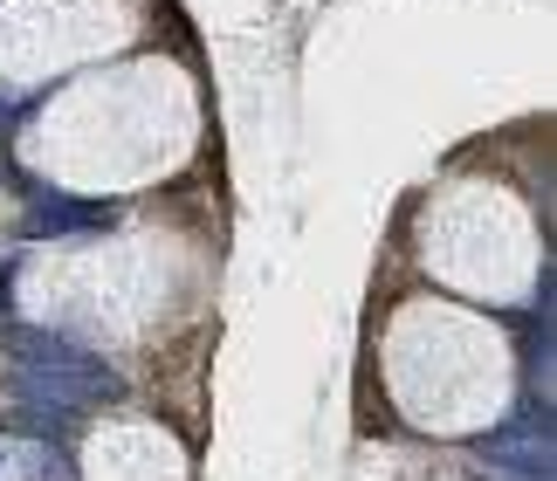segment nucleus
<instances>
[{
	"instance_id": "1",
	"label": "nucleus",
	"mask_w": 557,
	"mask_h": 481,
	"mask_svg": "<svg viewBox=\"0 0 557 481\" xmlns=\"http://www.w3.org/2000/svg\"><path fill=\"white\" fill-rule=\"evenodd\" d=\"M207 124V83L193 55L132 49L41 97L14 131V159L70 200H138L200 159Z\"/></svg>"
},
{
	"instance_id": "2",
	"label": "nucleus",
	"mask_w": 557,
	"mask_h": 481,
	"mask_svg": "<svg viewBox=\"0 0 557 481\" xmlns=\"http://www.w3.org/2000/svg\"><path fill=\"white\" fill-rule=\"evenodd\" d=\"M14 296L21 317L49 323L90 351H138L207 296V255L200 240H186L165 221H124L111 234L55 240L28 255Z\"/></svg>"
},
{
	"instance_id": "3",
	"label": "nucleus",
	"mask_w": 557,
	"mask_h": 481,
	"mask_svg": "<svg viewBox=\"0 0 557 481\" xmlns=\"http://www.w3.org/2000/svg\"><path fill=\"white\" fill-rule=\"evenodd\" d=\"M372 371L393 420L426 441H475L517 406V337L441 289L399 296L385 310Z\"/></svg>"
},
{
	"instance_id": "4",
	"label": "nucleus",
	"mask_w": 557,
	"mask_h": 481,
	"mask_svg": "<svg viewBox=\"0 0 557 481\" xmlns=\"http://www.w3.org/2000/svg\"><path fill=\"white\" fill-rule=\"evenodd\" d=\"M406 255L441 289L488 303V310H523L544 289V269H550L537 200L475 159L447 165L406 207Z\"/></svg>"
},
{
	"instance_id": "5",
	"label": "nucleus",
	"mask_w": 557,
	"mask_h": 481,
	"mask_svg": "<svg viewBox=\"0 0 557 481\" xmlns=\"http://www.w3.org/2000/svg\"><path fill=\"white\" fill-rule=\"evenodd\" d=\"M159 0H0V97H49L83 70L152 49Z\"/></svg>"
},
{
	"instance_id": "6",
	"label": "nucleus",
	"mask_w": 557,
	"mask_h": 481,
	"mask_svg": "<svg viewBox=\"0 0 557 481\" xmlns=\"http://www.w3.org/2000/svg\"><path fill=\"white\" fill-rule=\"evenodd\" d=\"M83 481H193V454L165 420H103L83 441Z\"/></svg>"
}]
</instances>
